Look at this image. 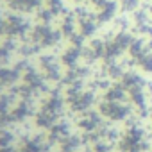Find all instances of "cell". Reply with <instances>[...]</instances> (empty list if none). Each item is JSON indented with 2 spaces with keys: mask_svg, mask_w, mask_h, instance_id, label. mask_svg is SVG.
Wrapping results in <instances>:
<instances>
[{
  "mask_svg": "<svg viewBox=\"0 0 152 152\" xmlns=\"http://www.w3.org/2000/svg\"><path fill=\"white\" fill-rule=\"evenodd\" d=\"M134 107L127 102H116V100H104L100 104V115L106 116L111 122H124L132 115Z\"/></svg>",
  "mask_w": 152,
  "mask_h": 152,
  "instance_id": "obj_1",
  "label": "cell"
},
{
  "mask_svg": "<svg viewBox=\"0 0 152 152\" xmlns=\"http://www.w3.org/2000/svg\"><path fill=\"white\" fill-rule=\"evenodd\" d=\"M136 64L140 66L141 72H145V73H152V50L147 52L145 56H141V57L136 61Z\"/></svg>",
  "mask_w": 152,
  "mask_h": 152,
  "instance_id": "obj_2",
  "label": "cell"
},
{
  "mask_svg": "<svg viewBox=\"0 0 152 152\" xmlns=\"http://www.w3.org/2000/svg\"><path fill=\"white\" fill-rule=\"evenodd\" d=\"M140 2H141V0H120L118 6H120L122 13L129 15V13H134V11L140 9Z\"/></svg>",
  "mask_w": 152,
  "mask_h": 152,
  "instance_id": "obj_3",
  "label": "cell"
},
{
  "mask_svg": "<svg viewBox=\"0 0 152 152\" xmlns=\"http://www.w3.org/2000/svg\"><path fill=\"white\" fill-rule=\"evenodd\" d=\"M147 9H148V13H150V16H152V4H148V7H147Z\"/></svg>",
  "mask_w": 152,
  "mask_h": 152,
  "instance_id": "obj_4",
  "label": "cell"
},
{
  "mask_svg": "<svg viewBox=\"0 0 152 152\" xmlns=\"http://www.w3.org/2000/svg\"><path fill=\"white\" fill-rule=\"evenodd\" d=\"M141 2H145V4H152V0H141Z\"/></svg>",
  "mask_w": 152,
  "mask_h": 152,
  "instance_id": "obj_5",
  "label": "cell"
}]
</instances>
